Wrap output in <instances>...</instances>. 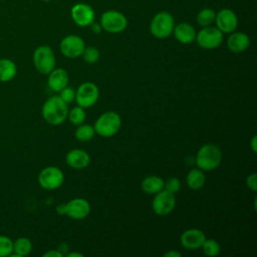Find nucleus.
Masks as SVG:
<instances>
[{"label":"nucleus","instance_id":"f257e3e1","mask_svg":"<svg viewBox=\"0 0 257 257\" xmlns=\"http://www.w3.org/2000/svg\"><path fill=\"white\" fill-rule=\"evenodd\" d=\"M68 107L58 95L49 97L42 106V116L51 125H59L67 118Z\"/></svg>","mask_w":257,"mask_h":257},{"label":"nucleus","instance_id":"f03ea898","mask_svg":"<svg viewBox=\"0 0 257 257\" xmlns=\"http://www.w3.org/2000/svg\"><path fill=\"white\" fill-rule=\"evenodd\" d=\"M222 161V152L214 144H205L196 155V164L199 169L204 171H213L217 169Z\"/></svg>","mask_w":257,"mask_h":257},{"label":"nucleus","instance_id":"7ed1b4c3","mask_svg":"<svg viewBox=\"0 0 257 257\" xmlns=\"http://www.w3.org/2000/svg\"><path fill=\"white\" fill-rule=\"evenodd\" d=\"M121 126V119L115 111L103 112L96 119L93 127L97 135L103 138H110L116 135Z\"/></svg>","mask_w":257,"mask_h":257},{"label":"nucleus","instance_id":"20e7f679","mask_svg":"<svg viewBox=\"0 0 257 257\" xmlns=\"http://www.w3.org/2000/svg\"><path fill=\"white\" fill-rule=\"evenodd\" d=\"M174 27L175 19L173 15L167 11H161L153 17L150 24V31L156 38L165 39L173 33Z\"/></svg>","mask_w":257,"mask_h":257},{"label":"nucleus","instance_id":"39448f33","mask_svg":"<svg viewBox=\"0 0 257 257\" xmlns=\"http://www.w3.org/2000/svg\"><path fill=\"white\" fill-rule=\"evenodd\" d=\"M33 63L38 72L48 74L55 68L56 59L53 50L47 45L37 47L33 53Z\"/></svg>","mask_w":257,"mask_h":257},{"label":"nucleus","instance_id":"423d86ee","mask_svg":"<svg viewBox=\"0 0 257 257\" xmlns=\"http://www.w3.org/2000/svg\"><path fill=\"white\" fill-rule=\"evenodd\" d=\"M99 24L108 33H119L126 28L127 19L119 11L108 10L101 14Z\"/></svg>","mask_w":257,"mask_h":257},{"label":"nucleus","instance_id":"0eeeda50","mask_svg":"<svg viewBox=\"0 0 257 257\" xmlns=\"http://www.w3.org/2000/svg\"><path fill=\"white\" fill-rule=\"evenodd\" d=\"M224 33H222L217 27L206 26L203 27L196 34V41L198 45L203 49H215L219 47L224 39Z\"/></svg>","mask_w":257,"mask_h":257},{"label":"nucleus","instance_id":"6e6552de","mask_svg":"<svg viewBox=\"0 0 257 257\" xmlns=\"http://www.w3.org/2000/svg\"><path fill=\"white\" fill-rule=\"evenodd\" d=\"M99 97V89L93 82L86 81L81 83L75 91V101L78 106L83 108L94 105Z\"/></svg>","mask_w":257,"mask_h":257},{"label":"nucleus","instance_id":"1a4fd4ad","mask_svg":"<svg viewBox=\"0 0 257 257\" xmlns=\"http://www.w3.org/2000/svg\"><path fill=\"white\" fill-rule=\"evenodd\" d=\"M64 182L63 172L54 166L42 169L38 175V183L45 190L58 189Z\"/></svg>","mask_w":257,"mask_h":257},{"label":"nucleus","instance_id":"9d476101","mask_svg":"<svg viewBox=\"0 0 257 257\" xmlns=\"http://www.w3.org/2000/svg\"><path fill=\"white\" fill-rule=\"evenodd\" d=\"M175 206H176L175 194H172L165 189L155 194V197L152 202L153 211L159 216H166L170 214L174 210Z\"/></svg>","mask_w":257,"mask_h":257},{"label":"nucleus","instance_id":"9b49d317","mask_svg":"<svg viewBox=\"0 0 257 257\" xmlns=\"http://www.w3.org/2000/svg\"><path fill=\"white\" fill-rule=\"evenodd\" d=\"M59 48L64 56L68 58H77L81 56L85 48V43L80 36L71 34L65 36L61 40Z\"/></svg>","mask_w":257,"mask_h":257},{"label":"nucleus","instance_id":"f8f14e48","mask_svg":"<svg viewBox=\"0 0 257 257\" xmlns=\"http://www.w3.org/2000/svg\"><path fill=\"white\" fill-rule=\"evenodd\" d=\"M216 27L222 33H232L238 26V18L235 12L229 8H223L216 13Z\"/></svg>","mask_w":257,"mask_h":257},{"label":"nucleus","instance_id":"ddd939ff","mask_svg":"<svg viewBox=\"0 0 257 257\" xmlns=\"http://www.w3.org/2000/svg\"><path fill=\"white\" fill-rule=\"evenodd\" d=\"M71 17L76 25L86 27L94 21V11L88 4L76 3L71 8Z\"/></svg>","mask_w":257,"mask_h":257},{"label":"nucleus","instance_id":"4468645a","mask_svg":"<svg viewBox=\"0 0 257 257\" xmlns=\"http://www.w3.org/2000/svg\"><path fill=\"white\" fill-rule=\"evenodd\" d=\"M90 213V204L83 198H74L66 203L65 214L73 220H81Z\"/></svg>","mask_w":257,"mask_h":257},{"label":"nucleus","instance_id":"2eb2a0df","mask_svg":"<svg viewBox=\"0 0 257 257\" xmlns=\"http://www.w3.org/2000/svg\"><path fill=\"white\" fill-rule=\"evenodd\" d=\"M206 240L205 233L200 229H188L181 234L180 242L182 246L188 250H196L201 248Z\"/></svg>","mask_w":257,"mask_h":257},{"label":"nucleus","instance_id":"dca6fc26","mask_svg":"<svg viewBox=\"0 0 257 257\" xmlns=\"http://www.w3.org/2000/svg\"><path fill=\"white\" fill-rule=\"evenodd\" d=\"M66 164L75 170H82L90 164V156L87 152L81 149H74L67 153Z\"/></svg>","mask_w":257,"mask_h":257},{"label":"nucleus","instance_id":"f3484780","mask_svg":"<svg viewBox=\"0 0 257 257\" xmlns=\"http://www.w3.org/2000/svg\"><path fill=\"white\" fill-rule=\"evenodd\" d=\"M48 87L55 91L59 92L68 84V74L63 68H54L48 73L47 79Z\"/></svg>","mask_w":257,"mask_h":257},{"label":"nucleus","instance_id":"a211bd4d","mask_svg":"<svg viewBox=\"0 0 257 257\" xmlns=\"http://www.w3.org/2000/svg\"><path fill=\"white\" fill-rule=\"evenodd\" d=\"M250 45V38L244 32H232L227 39V46L231 52L240 53Z\"/></svg>","mask_w":257,"mask_h":257},{"label":"nucleus","instance_id":"6ab92c4d","mask_svg":"<svg viewBox=\"0 0 257 257\" xmlns=\"http://www.w3.org/2000/svg\"><path fill=\"white\" fill-rule=\"evenodd\" d=\"M173 33L175 38L183 44L193 43L196 39V34H197L195 28L191 24L185 23V22L175 25Z\"/></svg>","mask_w":257,"mask_h":257},{"label":"nucleus","instance_id":"aec40b11","mask_svg":"<svg viewBox=\"0 0 257 257\" xmlns=\"http://www.w3.org/2000/svg\"><path fill=\"white\" fill-rule=\"evenodd\" d=\"M164 183L165 181L159 176H148L142 181L141 188L145 193L155 195L164 189Z\"/></svg>","mask_w":257,"mask_h":257},{"label":"nucleus","instance_id":"412c9836","mask_svg":"<svg viewBox=\"0 0 257 257\" xmlns=\"http://www.w3.org/2000/svg\"><path fill=\"white\" fill-rule=\"evenodd\" d=\"M17 72L16 64L8 58L0 59V81L7 82L14 78Z\"/></svg>","mask_w":257,"mask_h":257},{"label":"nucleus","instance_id":"4be33fe9","mask_svg":"<svg viewBox=\"0 0 257 257\" xmlns=\"http://www.w3.org/2000/svg\"><path fill=\"white\" fill-rule=\"evenodd\" d=\"M186 182L187 185L190 189L192 190H199L201 189L206 182V178L205 175L203 173V171L199 168L197 169H192L186 178Z\"/></svg>","mask_w":257,"mask_h":257},{"label":"nucleus","instance_id":"5701e85b","mask_svg":"<svg viewBox=\"0 0 257 257\" xmlns=\"http://www.w3.org/2000/svg\"><path fill=\"white\" fill-rule=\"evenodd\" d=\"M32 250V243L28 238L20 237L13 241V252L10 256L23 257L28 255Z\"/></svg>","mask_w":257,"mask_h":257},{"label":"nucleus","instance_id":"b1692460","mask_svg":"<svg viewBox=\"0 0 257 257\" xmlns=\"http://www.w3.org/2000/svg\"><path fill=\"white\" fill-rule=\"evenodd\" d=\"M216 17V11L211 8H204L199 11L197 14V22L200 26L206 27L210 26L214 21Z\"/></svg>","mask_w":257,"mask_h":257},{"label":"nucleus","instance_id":"393cba45","mask_svg":"<svg viewBox=\"0 0 257 257\" xmlns=\"http://www.w3.org/2000/svg\"><path fill=\"white\" fill-rule=\"evenodd\" d=\"M75 138L80 142H87L90 141L94 135L95 131L94 127L90 124H79L75 130Z\"/></svg>","mask_w":257,"mask_h":257},{"label":"nucleus","instance_id":"a878e982","mask_svg":"<svg viewBox=\"0 0 257 257\" xmlns=\"http://www.w3.org/2000/svg\"><path fill=\"white\" fill-rule=\"evenodd\" d=\"M67 117H68L69 121H70L72 124H74V125H79V124H81V123L85 120L86 113H85V110H84L83 107L77 105V106L73 107L72 109L68 110Z\"/></svg>","mask_w":257,"mask_h":257},{"label":"nucleus","instance_id":"bb28decb","mask_svg":"<svg viewBox=\"0 0 257 257\" xmlns=\"http://www.w3.org/2000/svg\"><path fill=\"white\" fill-rule=\"evenodd\" d=\"M204 254L208 257H215L220 253V245L214 239H207L204 241L203 245L201 246Z\"/></svg>","mask_w":257,"mask_h":257},{"label":"nucleus","instance_id":"cd10ccee","mask_svg":"<svg viewBox=\"0 0 257 257\" xmlns=\"http://www.w3.org/2000/svg\"><path fill=\"white\" fill-rule=\"evenodd\" d=\"M13 252V241L4 235H0V257L10 256Z\"/></svg>","mask_w":257,"mask_h":257},{"label":"nucleus","instance_id":"c85d7f7f","mask_svg":"<svg viewBox=\"0 0 257 257\" xmlns=\"http://www.w3.org/2000/svg\"><path fill=\"white\" fill-rule=\"evenodd\" d=\"M81 56L83 57V60L87 63H95L99 59V51L97 48L93 46L85 47Z\"/></svg>","mask_w":257,"mask_h":257},{"label":"nucleus","instance_id":"c756f323","mask_svg":"<svg viewBox=\"0 0 257 257\" xmlns=\"http://www.w3.org/2000/svg\"><path fill=\"white\" fill-rule=\"evenodd\" d=\"M164 189L172 194H176L181 189V182L178 178L171 177L164 183Z\"/></svg>","mask_w":257,"mask_h":257},{"label":"nucleus","instance_id":"7c9ffc66","mask_svg":"<svg viewBox=\"0 0 257 257\" xmlns=\"http://www.w3.org/2000/svg\"><path fill=\"white\" fill-rule=\"evenodd\" d=\"M64 102L69 103L72 100H74L75 98V91L68 86H65L63 89H61L59 91V95H58Z\"/></svg>","mask_w":257,"mask_h":257},{"label":"nucleus","instance_id":"2f4dec72","mask_svg":"<svg viewBox=\"0 0 257 257\" xmlns=\"http://www.w3.org/2000/svg\"><path fill=\"white\" fill-rule=\"evenodd\" d=\"M246 185L251 191L253 192L257 191V174L256 173H252L247 177Z\"/></svg>","mask_w":257,"mask_h":257},{"label":"nucleus","instance_id":"473e14b6","mask_svg":"<svg viewBox=\"0 0 257 257\" xmlns=\"http://www.w3.org/2000/svg\"><path fill=\"white\" fill-rule=\"evenodd\" d=\"M44 257H62L63 255L58 250H50L43 255Z\"/></svg>","mask_w":257,"mask_h":257},{"label":"nucleus","instance_id":"72a5a7b5","mask_svg":"<svg viewBox=\"0 0 257 257\" xmlns=\"http://www.w3.org/2000/svg\"><path fill=\"white\" fill-rule=\"evenodd\" d=\"M250 147H251L252 152H253L254 154H256V152H257V137H256V136H253V138L251 139Z\"/></svg>","mask_w":257,"mask_h":257},{"label":"nucleus","instance_id":"f704fd0d","mask_svg":"<svg viewBox=\"0 0 257 257\" xmlns=\"http://www.w3.org/2000/svg\"><path fill=\"white\" fill-rule=\"evenodd\" d=\"M56 212H57L58 214H60V215H64L65 212H66V204L61 203V204L57 205V207H56Z\"/></svg>","mask_w":257,"mask_h":257},{"label":"nucleus","instance_id":"c9c22d12","mask_svg":"<svg viewBox=\"0 0 257 257\" xmlns=\"http://www.w3.org/2000/svg\"><path fill=\"white\" fill-rule=\"evenodd\" d=\"M182 254L178 251H175V250H171V251H168L167 253H165L164 257H181Z\"/></svg>","mask_w":257,"mask_h":257},{"label":"nucleus","instance_id":"e433bc0d","mask_svg":"<svg viewBox=\"0 0 257 257\" xmlns=\"http://www.w3.org/2000/svg\"><path fill=\"white\" fill-rule=\"evenodd\" d=\"M90 26H91V30H92L94 33H99V32L102 30V28H101L100 24L94 23V21L90 24Z\"/></svg>","mask_w":257,"mask_h":257},{"label":"nucleus","instance_id":"4c0bfd02","mask_svg":"<svg viewBox=\"0 0 257 257\" xmlns=\"http://www.w3.org/2000/svg\"><path fill=\"white\" fill-rule=\"evenodd\" d=\"M83 255L79 252H71V253H68L67 254V257H82Z\"/></svg>","mask_w":257,"mask_h":257},{"label":"nucleus","instance_id":"58836bf2","mask_svg":"<svg viewBox=\"0 0 257 257\" xmlns=\"http://www.w3.org/2000/svg\"><path fill=\"white\" fill-rule=\"evenodd\" d=\"M42 1H46L47 2V1H51V0H42Z\"/></svg>","mask_w":257,"mask_h":257}]
</instances>
